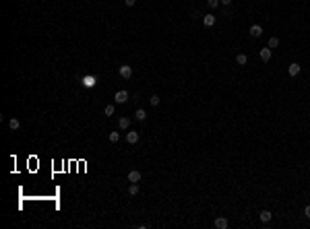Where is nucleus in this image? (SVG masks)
<instances>
[{
    "instance_id": "obj_14",
    "label": "nucleus",
    "mask_w": 310,
    "mask_h": 229,
    "mask_svg": "<svg viewBox=\"0 0 310 229\" xmlns=\"http://www.w3.org/2000/svg\"><path fill=\"white\" fill-rule=\"evenodd\" d=\"M8 126H11V130H17V128L21 126V122H19L17 118H11V122H8Z\"/></svg>"
},
{
    "instance_id": "obj_5",
    "label": "nucleus",
    "mask_w": 310,
    "mask_h": 229,
    "mask_svg": "<svg viewBox=\"0 0 310 229\" xmlns=\"http://www.w3.org/2000/svg\"><path fill=\"white\" fill-rule=\"evenodd\" d=\"M203 23H205V27H213L215 25V17L213 15H203Z\"/></svg>"
},
{
    "instance_id": "obj_4",
    "label": "nucleus",
    "mask_w": 310,
    "mask_h": 229,
    "mask_svg": "<svg viewBox=\"0 0 310 229\" xmlns=\"http://www.w3.org/2000/svg\"><path fill=\"white\" fill-rule=\"evenodd\" d=\"M128 101V91H118L116 93V103H126Z\"/></svg>"
},
{
    "instance_id": "obj_11",
    "label": "nucleus",
    "mask_w": 310,
    "mask_h": 229,
    "mask_svg": "<svg viewBox=\"0 0 310 229\" xmlns=\"http://www.w3.org/2000/svg\"><path fill=\"white\" fill-rule=\"evenodd\" d=\"M271 217H273V215H271V211H261V221H263V223H269Z\"/></svg>"
},
{
    "instance_id": "obj_20",
    "label": "nucleus",
    "mask_w": 310,
    "mask_h": 229,
    "mask_svg": "<svg viewBox=\"0 0 310 229\" xmlns=\"http://www.w3.org/2000/svg\"><path fill=\"white\" fill-rule=\"evenodd\" d=\"M207 4L211 6V8H215V6H217V4H219V0H207Z\"/></svg>"
},
{
    "instance_id": "obj_7",
    "label": "nucleus",
    "mask_w": 310,
    "mask_h": 229,
    "mask_svg": "<svg viewBox=\"0 0 310 229\" xmlns=\"http://www.w3.org/2000/svg\"><path fill=\"white\" fill-rule=\"evenodd\" d=\"M250 35H252V37H261V35H263V27H261V25H252V27H250Z\"/></svg>"
},
{
    "instance_id": "obj_21",
    "label": "nucleus",
    "mask_w": 310,
    "mask_h": 229,
    "mask_svg": "<svg viewBox=\"0 0 310 229\" xmlns=\"http://www.w3.org/2000/svg\"><path fill=\"white\" fill-rule=\"evenodd\" d=\"M304 215H306V217L310 219V204H308V206H306V208H304Z\"/></svg>"
},
{
    "instance_id": "obj_6",
    "label": "nucleus",
    "mask_w": 310,
    "mask_h": 229,
    "mask_svg": "<svg viewBox=\"0 0 310 229\" xmlns=\"http://www.w3.org/2000/svg\"><path fill=\"white\" fill-rule=\"evenodd\" d=\"M261 60H263V62H269L271 60V48H263V50H261Z\"/></svg>"
},
{
    "instance_id": "obj_9",
    "label": "nucleus",
    "mask_w": 310,
    "mask_h": 229,
    "mask_svg": "<svg viewBox=\"0 0 310 229\" xmlns=\"http://www.w3.org/2000/svg\"><path fill=\"white\" fill-rule=\"evenodd\" d=\"M118 126H120V130H126V128L130 126V118H120V120H118Z\"/></svg>"
},
{
    "instance_id": "obj_22",
    "label": "nucleus",
    "mask_w": 310,
    "mask_h": 229,
    "mask_svg": "<svg viewBox=\"0 0 310 229\" xmlns=\"http://www.w3.org/2000/svg\"><path fill=\"white\" fill-rule=\"evenodd\" d=\"M134 2H137V0H124V4H126V6H132Z\"/></svg>"
},
{
    "instance_id": "obj_3",
    "label": "nucleus",
    "mask_w": 310,
    "mask_h": 229,
    "mask_svg": "<svg viewBox=\"0 0 310 229\" xmlns=\"http://www.w3.org/2000/svg\"><path fill=\"white\" fill-rule=\"evenodd\" d=\"M126 143L128 144H137L139 143V132H126Z\"/></svg>"
},
{
    "instance_id": "obj_10",
    "label": "nucleus",
    "mask_w": 310,
    "mask_h": 229,
    "mask_svg": "<svg viewBox=\"0 0 310 229\" xmlns=\"http://www.w3.org/2000/svg\"><path fill=\"white\" fill-rule=\"evenodd\" d=\"M215 227H217V229H225V227H228V219H223V217L215 219Z\"/></svg>"
},
{
    "instance_id": "obj_17",
    "label": "nucleus",
    "mask_w": 310,
    "mask_h": 229,
    "mask_svg": "<svg viewBox=\"0 0 310 229\" xmlns=\"http://www.w3.org/2000/svg\"><path fill=\"white\" fill-rule=\"evenodd\" d=\"M118 140H120V134H118V132H112V134H110V143H118Z\"/></svg>"
},
{
    "instance_id": "obj_12",
    "label": "nucleus",
    "mask_w": 310,
    "mask_h": 229,
    "mask_svg": "<svg viewBox=\"0 0 310 229\" xmlns=\"http://www.w3.org/2000/svg\"><path fill=\"white\" fill-rule=\"evenodd\" d=\"M134 118H137L139 122H145V118H147V114H145V109H137V114H134Z\"/></svg>"
},
{
    "instance_id": "obj_16",
    "label": "nucleus",
    "mask_w": 310,
    "mask_h": 229,
    "mask_svg": "<svg viewBox=\"0 0 310 229\" xmlns=\"http://www.w3.org/2000/svg\"><path fill=\"white\" fill-rule=\"evenodd\" d=\"M277 46H279V37H271V39H269V46H267V48H271V50H273V48H277Z\"/></svg>"
},
{
    "instance_id": "obj_23",
    "label": "nucleus",
    "mask_w": 310,
    "mask_h": 229,
    "mask_svg": "<svg viewBox=\"0 0 310 229\" xmlns=\"http://www.w3.org/2000/svg\"><path fill=\"white\" fill-rule=\"evenodd\" d=\"M219 2H221V4H225V6H228V4H230V2H232V0H219Z\"/></svg>"
},
{
    "instance_id": "obj_2",
    "label": "nucleus",
    "mask_w": 310,
    "mask_h": 229,
    "mask_svg": "<svg viewBox=\"0 0 310 229\" xmlns=\"http://www.w3.org/2000/svg\"><path fill=\"white\" fill-rule=\"evenodd\" d=\"M128 182H130V184H137V182H141V172H137V169H132V172L128 173Z\"/></svg>"
},
{
    "instance_id": "obj_19",
    "label": "nucleus",
    "mask_w": 310,
    "mask_h": 229,
    "mask_svg": "<svg viewBox=\"0 0 310 229\" xmlns=\"http://www.w3.org/2000/svg\"><path fill=\"white\" fill-rule=\"evenodd\" d=\"M106 116H110V118L114 116V105H108V108H106Z\"/></svg>"
},
{
    "instance_id": "obj_18",
    "label": "nucleus",
    "mask_w": 310,
    "mask_h": 229,
    "mask_svg": "<svg viewBox=\"0 0 310 229\" xmlns=\"http://www.w3.org/2000/svg\"><path fill=\"white\" fill-rule=\"evenodd\" d=\"M149 101H151V105H159V97H157V95H151Z\"/></svg>"
},
{
    "instance_id": "obj_15",
    "label": "nucleus",
    "mask_w": 310,
    "mask_h": 229,
    "mask_svg": "<svg viewBox=\"0 0 310 229\" xmlns=\"http://www.w3.org/2000/svg\"><path fill=\"white\" fill-rule=\"evenodd\" d=\"M128 194H130V196H137V194H139V184H130V188H128Z\"/></svg>"
},
{
    "instance_id": "obj_8",
    "label": "nucleus",
    "mask_w": 310,
    "mask_h": 229,
    "mask_svg": "<svg viewBox=\"0 0 310 229\" xmlns=\"http://www.w3.org/2000/svg\"><path fill=\"white\" fill-rule=\"evenodd\" d=\"M287 72H289V76H296V75H300V64H289V68H287Z\"/></svg>"
},
{
    "instance_id": "obj_13",
    "label": "nucleus",
    "mask_w": 310,
    "mask_h": 229,
    "mask_svg": "<svg viewBox=\"0 0 310 229\" xmlns=\"http://www.w3.org/2000/svg\"><path fill=\"white\" fill-rule=\"evenodd\" d=\"M236 62H238V64H242V66H244V64L248 62V56H246V54H238V58H236Z\"/></svg>"
},
{
    "instance_id": "obj_1",
    "label": "nucleus",
    "mask_w": 310,
    "mask_h": 229,
    "mask_svg": "<svg viewBox=\"0 0 310 229\" xmlns=\"http://www.w3.org/2000/svg\"><path fill=\"white\" fill-rule=\"evenodd\" d=\"M118 72H120L122 79H130V76H132V68L128 66V64H122L120 68H118Z\"/></svg>"
}]
</instances>
